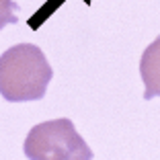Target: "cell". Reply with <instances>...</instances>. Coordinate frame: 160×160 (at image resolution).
Segmentation results:
<instances>
[{"instance_id":"obj_4","label":"cell","mask_w":160,"mask_h":160,"mask_svg":"<svg viewBox=\"0 0 160 160\" xmlns=\"http://www.w3.org/2000/svg\"><path fill=\"white\" fill-rule=\"evenodd\" d=\"M17 10H19V4L14 0H0V31L6 25H14L19 21Z\"/></svg>"},{"instance_id":"obj_2","label":"cell","mask_w":160,"mask_h":160,"mask_svg":"<svg viewBox=\"0 0 160 160\" xmlns=\"http://www.w3.org/2000/svg\"><path fill=\"white\" fill-rule=\"evenodd\" d=\"M23 150L29 160H92L94 156L68 117L33 125Z\"/></svg>"},{"instance_id":"obj_3","label":"cell","mask_w":160,"mask_h":160,"mask_svg":"<svg viewBox=\"0 0 160 160\" xmlns=\"http://www.w3.org/2000/svg\"><path fill=\"white\" fill-rule=\"evenodd\" d=\"M140 76L144 82V99L152 101L160 97V35L142 53Z\"/></svg>"},{"instance_id":"obj_1","label":"cell","mask_w":160,"mask_h":160,"mask_svg":"<svg viewBox=\"0 0 160 160\" xmlns=\"http://www.w3.org/2000/svg\"><path fill=\"white\" fill-rule=\"evenodd\" d=\"M52 76L45 53L33 43H17L0 56V94L8 103L43 99Z\"/></svg>"}]
</instances>
